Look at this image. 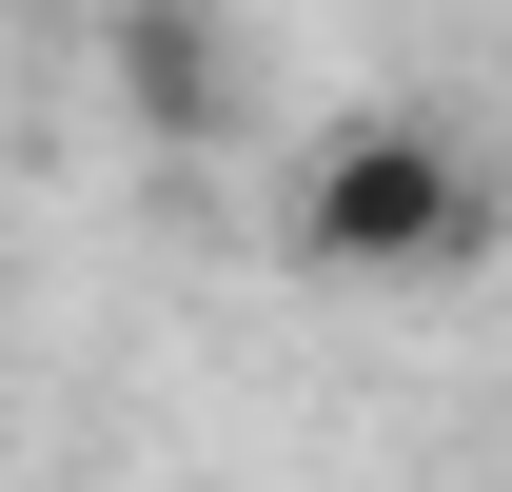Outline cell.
I'll list each match as a JSON object with an SVG mask.
<instances>
[{
	"mask_svg": "<svg viewBox=\"0 0 512 492\" xmlns=\"http://www.w3.org/2000/svg\"><path fill=\"white\" fill-rule=\"evenodd\" d=\"M473 237H493V178L434 158V138H394V119L296 178V256L316 276H414V256H473Z\"/></svg>",
	"mask_w": 512,
	"mask_h": 492,
	"instance_id": "1",
	"label": "cell"
},
{
	"mask_svg": "<svg viewBox=\"0 0 512 492\" xmlns=\"http://www.w3.org/2000/svg\"><path fill=\"white\" fill-rule=\"evenodd\" d=\"M119 79H138V119H217V20H197V0H138Z\"/></svg>",
	"mask_w": 512,
	"mask_h": 492,
	"instance_id": "2",
	"label": "cell"
}]
</instances>
